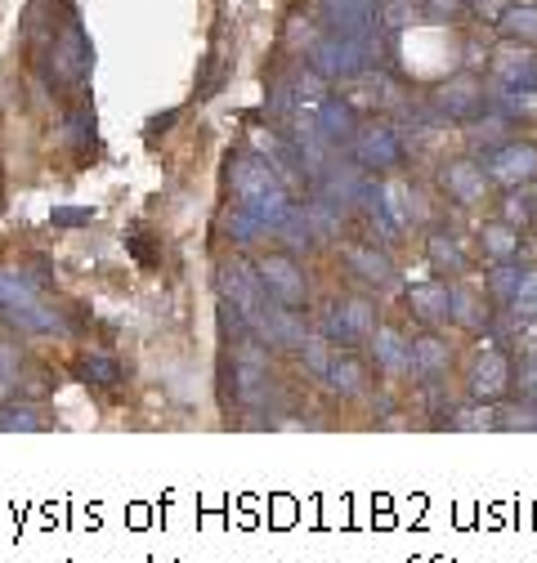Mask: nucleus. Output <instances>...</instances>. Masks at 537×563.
Instances as JSON below:
<instances>
[{
  "label": "nucleus",
  "instance_id": "obj_1",
  "mask_svg": "<svg viewBox=\"0 0 537 563\" xmlns=\"http://www.w3.org/2000/svg\"><path fill=\"white\" fill-rule=\"evenodd\" d=\"M229 184H233L238 206H246L251 216H260L268 229H278L283 216L292 210V197H287L278 170L268 166L260 153H242V157L229 166Z\"/></svg>",
  "mask_w": 537,
  "mask_h": 563
},
{
  "label": "nucleus",
  "instance_id": "obj_2",
  "mask_svg": "<svg viewBox=\"0 0 537 563\" xmlns=\"http://www.w3.org/2000/svg\"><path fill=\"white\" fill-rule=\"evenodd\" d=\"M0 313H6L10 327L28 331V335H58L63 331L58 309L41 300L36 282L23 268H0Z\"/></svg>",
  "mask_w": 537,
  "mask_h": 563
},
{
  "label": "nucleus",
  "instance_id": "obj_3",
  "mask_svg": "<svg viewBox=\"0 0 537 563\" xmlns=\"http://www.w3.org/2000/svg\"><path fill=\"white\" fill-rule=\"evenodd\" d=\"M314 67L327 81H350L363 77L368 63H372V36H341V32H327L314 49H309Z\"/></svg>",
  "mask_w": 537,
  "mask_h": 563
},
{
  "label": "nucleus",
  "instance_id": "obj_4",
  "mask_svg": "<svg viewBox=\"0 0 537 563\" xmlns=\"http://www.w3.org/2000/svg\"><path fill=\"white\" fill-rule=\"evenodd\" d=\"M251 335L264 344V349H305L309 344V322L300 318V309H287L278 300H264L251 318Z\"/></svg>",
  "mask_w": 537,
  "mask_h": 563
},
{
  "label": "nucleus",
  "instance_id": "obj_5",
  "mask_svg": "<svg viewBox=\"0 0 537 563\" xmlns=\"http://www.w3.org/2000/svg\"><path fill=\"white\" fill-rule=\"evenodd\" d=\"M350 157L363 166V170H394L398 162H403V139H398V130L390 125V121H368V125H359V134H354V144H350Z\"/></svg>",
  "mask_w": 537,
  "mask_h": 563
},
{
  "label": "nucleus",
  "instance_id": "obj_6",
  "mask_svg": "<svg viewBox=\"0 0 537 563\" xmlns=\"http://www.w3.org/2000/svg\"><path fill=\"white\" fill-rule=\"evenodd\" d=\"M314 188L336 210H354V206H363V197L372 188V170H363L359 162H327L322 175L314 179Z\"/></svg>",
  "mask_w": 537,
  "mask_h": 563
},
{
  "label": "nucleus",
  "instance_id": "obj_7",
  "mask_svg": "<svg viewBox=\"0 0 537 563\" xmlns=\"http://www.w3.org/2000/svg\"><path fill=\"white\" fill-rule=\"evenodd\" d=\"M493 90L537 95V49L528 41H506L493 54Z\"/></svg>",
  "mask_w": 537,
  "mask_h": 563
},
{
  "label": "nucleus",
  "instance_id": "obj_8",
  "mask_svg": "<svg viewBox=\"0 0 537 563\" xmlns=\"http://www.w3.org/2000/svg\"><path fill=\"white\" fill-rule=\"evenodd\" d=\"M233 398L242 407H264L268 402V358H264V349L246 340H238L233 349Z\"/></svg>",
  "mask_w": 537,
  "mask_h": 563
},
{
  "label": "nucleus",
  "instance_id": "obj_9",
  "mask_svg": "<svg viewBox=\"0 0 537 563\" xmlns=\"http://www.w3.org/2000/svg\"><path fill=\"white\" fill-rule=\"evenodd\" d=\"M216 287H220V300H224V305H233V309L246 318V327H251L255 309L268 300V296H264V282H260V273H255L251 264H242V260L220 264V273H216Z\"/></svg>",
  "mask_w": 537,
  "mask_h": 563
},
{
  "label": "nucleus",
  "instance_id": "obj_10",
  "mask_svg": "<svg viewBox=\"0 0 537 563\" xmlns=\"http://www.w3.org/2000/svg\"><path fill=\"white\" fill-rule=\"evenodd\" d=\"M484 170L493 184H506V188L533 184L537 179V148L519 144V139H506L497 148H484Z\"/></svg>",
  "mask_w": 537,
  "mask_h": 563
},
{
  "label": "nucleus",
  "instance_id": "obj_11",
  "mask_svg": "<svg viewBox=\"0 0 537 563\" xmlns=\"http://www.w3.org/2000/svg\"><path fill=\"white\" fill-rule=\"evenodd\" d=\"M435 108H439L443 121H461V125H470V121H480V117H484V108H489V90H484V81H475V77H452V81H443V86L435 90Z\"/></svg>",
  "mask_w": 537,
  "mask_h": 563
},
{
  "label": "nucleus",
  "instance_id": "obj_12",
  "mask_svg": "<svg viewBox=\"0 0 537 563\" xmlns=\"http://www.w3.org/2000/svg\"><path fill=\"white\" fill-rule=\"evenodd\" d=\"M90 63H95V54H90V36L81 32L77 19H67L63 32L54 36V73H58L67 86H81L86 73H90Z\"/></svg>",
  "mask_w": 537,
  "mask_h": 563
},
{
  "label": "nucleus",
  "instance_id": "obj_13",
  "mask_svg": "<svg viewBox=\"0 0 537 563\" xmlns=\"http://www.w3.org/2000/svg\"><path fill=\"white\" fill-rule=\"evenodd\" d=\"M255 273H260V282H264V296H268V300H278V305H287V309H300V305H305V273H300L287 255L260 260Z\"/></svg>",
  "mask_w": 537,
  "mask_h": 563
},
{
  "label": "nucleus",
  "instance_id": "obj_14",
  "mask_svg": "<svg viewBox=\"0 0 537 563\" xmlns=\"http://www.w3.org/2000/svg\"><path fill=\"white\" fill-rule=\"evenodd\" d=\"M314 130L327 148H350L354 134H359V117H354V103L341 99V95H327L322 108L314 112Z\"/></svg>",
  "mask_w": 537,
  "mask_h": 563
},
{
  "label": "nucleus",
  "instance_id": "obj_15",
  "mask_svg": "<svg viewBox=\"0 0 537 563\" xmlns=\"http://www.w3.org/2000/svg\"><path fill=\"white\" fill-rule=\"evenodd\" d=\"M327 32L341 36H372L376 32V0H318Z\"/></svg>",
  "mask_w": 537,
  "mask_h": 563
},
{
  "label": "nucleus",
  "instance_id": "obj_16",
  "mask_svg": "<svg viewBox=\"0 0 537 563\" xmlns=\"http://www.w3.org/2000/svg\"><path fill=\"white\" fill-rule=\"evenodd\" d=\"M511 385H515V372H511V358L502 354V349H484V354L470 363V394L475 398L497 402Z\"/></svg>",
  "mask_w": 537,
  "mask_h": 563
},
{
  "label": "nucleus",
  "instance_id": "obj_17",
  "mask_svg": "<svg viewBox=\"0 0 537 563\" xmlns=\"http://www.w3.org/2000/svg\"><path fill=\"white\" fill-rule=\"evenodd\" d=\"M489 170H484V162H475V157H457L448 170H443V188H448V197H457L461 206H470V201H484L489 197Z\"/></svg>",
  "mask_w": 537,
  "mask_h": 563
},
{
  "label": "nucleus",
  "instance_id": "obj_18",
  "mask_svg": "<svg viewBox=\"0 0 537 563\" xmlns=\"http://www.w3.org/2000/svg\"><path fill=\"white\" fill-rule=\"evenodd\" d=\"M408 309L426 327H439V322L452 318V287H443V282H413L408 287Z\"/></svg>",
  "mask_w": 537,
  "mask_h": 563
},
{
  "label": "nucleus",
  "instance_id": "obj_19",
  "mask_svg": "<svg viewBox=\"0 0 537 563\" xmlns=\"http://www.w3.org/2000/svg\"><path fill=\"white\" fill-rule=\"evenodd\" d=\"M346 260H350V273L363 277L368 287H376V291H390L394 287V264H390V255L381 246H372V242L368 246H350Z\"/></svg>",
  "mask_w": 537,
  "mask_h": 563
},
{
  "label": "nucleus",
  "instance_id": "obj_20",
  "mask_svg": "<svg viewBox=\"0 0 537 563\" xmlns=\"http://www.w3.org/2000/svg\"><path fill=\"white\" fill-rule=\"evenodd\" d=\"M372 354H376L381 372H390V376H408V372H417L413 340H408V335H398V331H376V335H372Z\"/></svg>",
  "mask_w": 537,
  "mask_h": 563
},
{
  "label": "nucleus",
  "instance_id": "obj_21",
  "mask_svg": "<svg viewBox=\"0 0 537 563\" xmlns=\"http://www.w3.org/2000/svg\"><path fill=\"white\" fill-rule=\"evenodd\" d=\"M439 426H448V430H497V407H489L484 398L461 402L448 416H439Z\"/></svg>",
  "mask_w": 537,
  "mask_h": 563
},
{
  "label": "nucleus",
  "instance_id": "obj_22",
  "mask_svg": "<svg viewBox=\"0 0 537 563\" xmlns=\"http://www.w3.org/2000/svg\"><path fill=\"white\" fill-rule=\"evenodd\" d=\"M322 380H327L331 394H341V398H354V394H363V385H368L363 367H359L350 354H331V367H327Z\"/></svg>",
  "mask_w": 537,
  "mask_h": 563
},
{
  "label": "nucleus",
  "instance_id": "obj_23",
  "mask_svg": "<svg viewBox=\"0 0 537 563\" xmlns=\"http://www.w3.org/2000/svg\"><path fill=\"white\" fill-rule=\"evenodd\" d=\"M497 27L506 32V41H537V0H519L497 14Z\"/></svg>",
  "mask_w": 537,
  "mask_h": 563
},
{
  "label": "nucleus",
  "instance_id": "obj_24",
  "mask_svg": "<svg viewBox=\"0 0 537 563\" xmlns=\"http://www.w3.org/2000/svg\"><path fill=\"white\" fill-rule=\"evenodd\" d=\"M480 242H484V251H489V260L497 264V260H519V229L515 224H484L480 229Z\"/></svg>",
  "mask_w": 537,
  "mask_h": 563
},
{
  "label": "nucleus",
  "instance_id": "obj_25",
  "mask_svg": "<svg viewBox=\"0 0 537 563\" xmlns=\"http://www.w3.org/2000/svg\"><path fill=\"white\" fill-rule=\"evenodd\" d=\"M54 420L50 411H41L36 402H10L0 407V430H50Z\"/></svg>",
  "mask_w": 537,
  "mask_h": 563
},
{
  "label": "nucleus",
  "instance_id": "obj_26",
  "mask_svg": "<svg viewBox=\"0 0 537 563\" xmlns=\"http://www.w3.org/2000/svg\"><path fill=\"white\" fill-rule=\"evenodd\" d=\"M413 358H417L421 376H443L452 354H448V344L439 335H421V340H413Z\"/></svg>",
  "mask_w": 537,
  "mask_h": 563
},
{
  "label": "nucleus",
  "instance_id": "obj_27",
  "mask_svg": "<svg viewBox=\"0 0 537 563\" xmlns=\"http://www.w3.org/2000/svg\"><path fill=\"white\" fill-rule=\"evenodd\" d=\"M292 251H305L309 242H314V220H309V206H292L287 216H283V224L274 229Z\"/></svg>",
  "mask_w": 537,
  "mask_h": 563
},
{
  "label": "nucleus",
  "instance_id": "obj_28",
  "mask_svg": "<svg viewBox=\"0 0 537 563\" xmlns=\"http://www.w3.org/2000/svg\"><path fill=\"white\" fill-rule=\"evenodd\" d=\"M452 322L461 327H489V305L475 296V291H465V287H452Z\"/></svg>",
  "mask_w": 537,
  "mask_h": 563
},
{
  "label": "nucleus",
  "instance_id": "obj_29",
  "mask_svg": "<svg viewBox=\"0 0 537 563\" xmlns=\"http://www.w3.org/2000/svg\"><path fill=\"white\" fill-rule=\"evenodd\" d=\"M426 255H430V264H435L439 273H461V268H465V251H461L448 233H430V238H426Z\"/></svg>",
  "mask_w": 537,
  "mask_h": 563
},
{
  "label": "nucleus",
  "instance_id": "obj_30",
  "mask_svg": "<svg viewBox=\"0 0 537 563\" xmlns=\"http://www.w3.org/2000/svg\"><path fill=\"white\" fill-rule=\"evenodd\" d=\"M519 277H524L519 260H497L493 273H489V296H493L497 305H511V296H515V287H519Z\"/></svg>",
  "mask_w": 537,
  "mask_h": 563
},
{
  "label": "nucleus",
  "instance_id": "obj_31",
  "mask_svg": "<svg viewBox=\"0 0 537 563\" xmlns=\"http://www.w3.org/2000/svg\"><path fill=\"white\" fill-rule=\"evenodd\" d=\"M506 309L519 322H537V268H524V277H519V287H515V296H511Z\"/></svg>",
  "mask_w": 537,
  "mask_h": 563
},
{
  "label": "nucleus",
  "instance_id": "obj_32",
  "mask_svg": "<svg viewBox=\"0 0 537 563\" xmlns=\"http://www.w3.org/2000/svg\"><path fill=\"white\" fill-rule=\"evenodd\" d=\"M224 224H229V238H233V242H242V246H246V242H255V238H264V233H274V229H268L260 216H251L246 206L229 210V220H224Z\"/></svg>",
  "mask_w": 537,
  "mask_h": 563
},
{
  "label": "nucleus",
  "instance_id": "obj_33",
  "mask_svg": "<svg viewBox=\"0 0 537 563\" xmlns=\"http://www.w3.org/2000/svg\"><path fill=\"white\" fill-rule=\"evenodd\" d=\"M81 376H86L90 385L112 389V385H121V363L108 358V354H86V358H81Z\"/></svg>",
  "mask_w": 537,
  "mask_h": 563
},
{
  "label": "nucleus",
  "instance_id": "obj_34",
  "mask_svg": "<svg viewBox=\"0 0 537 563\" xmlns=\"http://www.w3.org/2000/svg\"><path fill=\"white\" fill-rule=\"evenodd\" d=\"M336 305H341V313H346V322H350V331L359 340L376 335V309H372V300H336Z\"/></svg>",
  "mask_w": 537,
  "mask_h": 563
},
{
  "label": "nucleus",
  "instance_id": "obj_35",
  "mask_svg": "<svg viewBox=\"0 0 537 563\" xmlns=\"http://www.w3.org/2000/svg\"><path fill=\"white\" fill-rule=\"evenodd\" d=\"M497 430H537V402L524 398V402L497 407Z\"/></svg>",
  "mask_w": 537,
  "mask_h": 563
},
{
  "label": "nucleus",
  "instance_id": "obj_36",
  "mask_svg": "<svg viewBox=\"0 0 537 563\" xmlns=\"http://www.w3.org/2000/svg\"><path fill=\"white\" fill-rule=\"evenodd\" d=\"M19 380H23V354L10 340H0V398L10 389H19Z\"/></svg>",
  "mask_w": 537,
  "mask_h": 563
},
{
  "label": "nucleus",
  "instance_id": "obj_37",
  "mask_svg": "<svg viewBox=\"0 0 537 563\" xmlns=\"http://www.w3.org/2000/svg\"><path fill=\"white\" fill-rule=\"evenodd\" d=\"M300 354H305V372L322 380V376H327V367H331V340L318 331V335H309V344L300 349Z\"/></svg>",
  "mask_w": 537,
  "mask_h": 563
},
{
  "label": "nucleus",
  "instance_id": "obj_38",
  "mask_svg": "<svg viewBox=\"0 0 537 563\" xmlns=\"http://www.w3.org/2000/svg\"><path fill=\"white\" fill-rule=\"evenodd\" d=\"M497 95V108L515 121V117H524V121H537V95H519V90H493Z\"/></svg>",
  "mask_w": 537,
  "mask_h": 563
},
{
  "label": "nucleus",
  "instance_id": "obj_39",
  "mask_svg": "<svg viewBox=\"0 0 537 563\" xmlns=\"http://www.w3.org/2000/svg\"><path fill=\"white\" fill-rule=\"evenodd\" d=\"M331 344H359V335L350 331V322H346V313H341V305H331L327 313H322V327H318Z\"/></svg>",
  "mask_w": 537,
  "mask_h": 563
},
{
  "label": "nucleus",
  "instance_id": "obj_40",
  "mask_svg": "<svg viewBox=\"0 0 537 563\" xmlns=\"http://www.w3.org/2000/svg\"><path fill=\"white\" fill-rule=\"evenodd\" d=\"M515 385H519V394H524V398H533V402H537V349L519 358V367H515Z\"/></svg>",
  "mask_w": 537,
  "mask_h": 563
},
{
  "label": "nucleus",
  "instance_id": "obj_41",
  "mask_svg": "<svg viewBox=\"0 0 537 563\" xmlns=\"http://www.w3.org/2000/svg\"><path fill=\"white\" fill-rule=\"evenodd\" d=\"M502 206H506V220H511L519 233H524V229H533V210H528V197H524V192H511Z\"/></svg>",
  "mask_w": 537,
  "mask_h": 563
},
{
  "label": "nucleus",
  "instance_id": "obj_42",
  "mask_svg": "<svg viewBox=\"0 0 537 563\" xmlns=\"http://www.w3.org/2000/svg\"><path fill=\"white\" fill-rule=\"evenodd\" d=\"M465 10V0H421V14L430 19V23H448V19H457Z\"/></svg>",
  "mask_w": 537,
  "mask_h": 563
},
{
  "label": "nucleus",
  "instance_id": "obj_43",
  "mask_svg": "<svg viewBox=\"0 0 537 563\" xmlns=\"http://www.w3.org/2000/svg\"><path fill=\"white\" fill-rule=\"evenodd\" d=\"M73 224H90V210H54V229H73Z\"/></svg>",
  "mask_w": 537,
  "mask_h": 563
},
{
  "label": "nucleus",
  "instance_id": "obj_44",
  "mask_svg": "<svg viewBox=\"0 0 537 563\" xmlns=\"http://www.w3.org/2000/svg\"><path fill=\"white\" fill-rule=\"evenodd\" d=\"M524 197H528V210H533V229H537V179H533V188H528Z\"/></svg>",
  "mask_w": 537,
  "mask_h": 563
}]
</instances>
